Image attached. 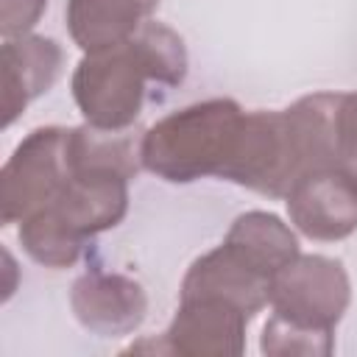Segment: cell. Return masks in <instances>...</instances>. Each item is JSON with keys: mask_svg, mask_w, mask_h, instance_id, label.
I'll use <instances>...</instances> for the list:
<instances>
[{"mask_svg": "<svg viewBox=\"0 0 357 357\" xmlns=\"http://www.w3.org/2000/svg\"><path fill=\"white\" fill-rule=\"evenodd\" d=\"M131 178L134 176L112 167H70L64 187L42 209H50L81 243H86L126 218Z\"/></svg>", "mask_w": 357, "mask_h": 357, "instance_id": "cell-6", "label": "cell"}, {"mask_svg": "<svg viewBox=\"0 0 357 357\" xmlns=\"http://www.w3.org/2000/svg\"><path fill=\"white\" fill-rule=\"evenodd\" d=\"M184 75V39L173 28L148 20L126 45L84 53L73 73V98L86 126L126 131L142 112L148 81L176 86Z\"/></svg>", "mask_w": 357, "mask_h": 357, "instance_id": "cell-2", "label": "cell"}, {"mask_svg": "<svg viewBox=\"0 0 357 357\" xmlns=\"http://www.w3.org/2000/svg\"><path fill=\"white\" fill-rule=\"evenodd\" d=\"M271 282L273 276H268L243 251L223 240L187 268L181 279V296H218L254 318L268 304Z\"/></svg>", "mask_w": 357, "mask_h": 357, "instance_id": "cell-10", "label": "cell"}, {"mask_svg": "<svg viewBox=\"0 0 357 357\" xmlns=\"http://www.w3.org/2000/svg\"><path fill=\"white\" fill-rule=\"evenodd\" d=\"M337 100L340 92H315L287 109L245 112L220 178L268 198H284L301 176L335 167Z\"/></svg>", "mask_w": 357, "mask_h": 357, "instance_id": "cell-1", "label": "cell"}, {"mask_svg": "<svg viewBox=\"0 0 357 357\" xmlns=\"http://www.w3.org/2000/svg\"><path fill=\"white\" fill-rule=\"evenodd\" d=\"M67 128H33L0 173V218L6 226L47 206L67 181Z\"/></svg>", "mask_w": 357, "mask_h": 357, "instance_id": "cell-5", "label": "cell"}, {"mask_svg": "<svg viewBox=\"0 0 357 357\" xmlns=\"http://www.w3.org/2000/svg\"><path fill=\"white\" fill-rule=\"evenodd\" d=\"M351 284L340 259L298 254L271 282V318L262 329L265 354H332L335 326L349 310Z\"/></svg>", "mask_w": 357, "mask_h": 357, "instance_id": "cell-3", "label": "cell"}, {"mask_svg": "<svg viewBox=\"0 0 357 357\" xmlns=\"http://www.w3.org/2000/svg\"><path fill=\"white\" fill-rule=\"evenodd\" d=\"M61 64V45L50 36L25 33L3 42V128L56 84Z\"/></svg>", "mask_w": 357, "mask_h": 357, "instance_id": "cell-11", "label": "cell"}, {"mask_svg": "<svg viewBox=\"0 0 357 357\" xmlns=\"http://www.w3.org/2000/svg\"><path fill=\"white\" fill-rule=\"evenodd\" d=\"M335 128H337L335 170L357 192V92H340Z\"/></svg>", "mask_w": 357, "mask_h": 357, "instance_id": "cell-15", "label": "cell"}, {"mask_svg": "<svg viewBox=\"0 0 357 357\" xmlns=\"http://www.w3.org/2000/svg\"><path fill=\"white\" fill-rule=\"evenodd\" d=\"M251 315L218 296H181L178 310L162 335V351L184 357H231L245 349Z\"/></svg>", "mask_w": 357, "mask_h": 357, "instance_id": "cell-7", "label": "cell"}, {"mask_svg": "<svg viewBox=\"0 0 357 357\" xmlns=\"http://www.w3.org/2000/svg\"><path fill=\"white\" fill-rule=\"evenodd\" d=\"M156 6L159 0H67V33L84 53H100L134 39Z\"/></svg>", "mask_w": 357, "mask_h": 357, "instance_id": "cell-12", "label": "cell"}, {"mask_svg": "<svg viewBox=\"0 0 357 357\" xmlns=\"http://www.w3.org/2000/svg\"><path fill=\"white\" fill-rule=\"evenodd\" d=\"M20 243L28 257L45 268H70L84 248V243L50 209H36L20 220Z\"/></svg>", "mask_w": 357, "mask_h": 357, "instance_id": "cell-14", "label": "cell"}, {"mask_svg": "<svg viewBox=\"0 0 357 357\" xmlns=\"http://www.w3.org/2000/svg\"><path fill=\"white\" fill-rule=\"evenodd\" d=\"M70 307L78 324L100 337L131 335L148 312L142 284L126 273L86 271L73 282Z\"/></svg>", "mask_w": 357, "mask_h": 357, "instance_id": "cell-8", "label": "cell"}, {"mask_svg": "<svg viewBox=\"0 0 357 357\" xmlns=\"http://www.w3.org/2000/svg\"><path fill=\"white\" fill-rule=\"evenodd\" d=\"M223 240L231 243L237 251H243L268 276H276L284 265H290L301 254L296 231L279 215L265 209H251L237 215Z\"/></svg>", "mask_w": 357, "mask_h": 357, "instance_id": "cell-13", "label": "cell"}, {"mask_svg": "<svg viewBox=\"0 0 357 357\" xmlns=\"http://www.w3.org/2000/svg\"><path fill=\"white\" fill-rule=\"evenodd\" d=\"M290 223L312 240H343L357 231V192L335 167L301 176L284 195Z\"/></svg>", "mask_w": 357, "mask_h": 357, "instance_id": "cell-9", "label": "cell"}, {"mask_svg": "<svg viewBox=\"0 0 357 357\" xmlns=\"http://www.w3.org/2000/svg\"><path fill=\"white\" fill-rule=\"evenodd\" d=\"M245 112L231 98L190 103L156 120L139 139V162L148 173L170 184H190L223 176Z\"/></svg>", "mask_w": 357, "mask_h": 357, "instance_id": "cell-4", "label": "cell"}, {"mask_svg": "<svg viewBox=\"0 0 357 357\" xmlns=\"http://www.w3.org/2000/svg\"><path fill=\"white\" fill-rule=\"evenodd\" d=\"M3 262H6V287H3V301H8L11 298V293H14V276H17V265H14V259H11V254L8 251H3Z\"/></svg>", "mask_w": 357, "mask_h": 357, "instance_id": "cell-17", "label": "cell"}, {"mask_svg": "<svg viewBox=\"0 0 357 357\" xmlns=\"http://www.w3.org/2000/svg\"><path fill=\"white\" fill-rule=\"evenodd\" d=\"M47 0H0V31L3 39L25 36L39 22Z\"/></svg>", "mask_w": 357, "mask_h": 357, "instance_id": "cell-16", "label": "cell"}]
</instances>
